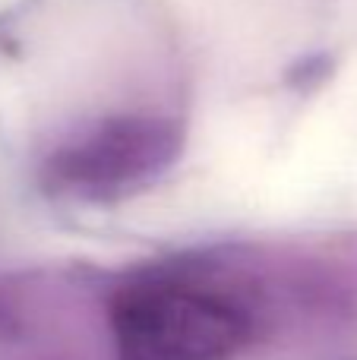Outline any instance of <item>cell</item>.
Instances as JSON below:
<instances>
[{
  "mask_svg": "<svg viewBox=\"0 0 357 360\" xmlns=\"http://www.w3.org/2000/svg\"><path fill=\"white\" fill-rule=\"evenodd\" d=\"M244 332L228 304L181 285L133 288L114 307L120 360H228Z\"/></svg>",
  "mask_w": 357,
  "mask_h": 360,
  "instance_id": "6da1fadb",
  "label": "cell"
}]
</instances>
